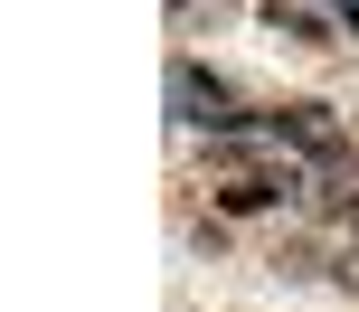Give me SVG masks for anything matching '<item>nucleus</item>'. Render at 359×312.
Segmentation results:
<instances>
[{
  "label": "nucleus",
  "mask_w": 359,
  "mask_h": 312,
  "mask_svg": "<svg viewBox=\"0 0 359 312\" xmlns=\"http://www.w3.org/2000/svg\"><path fill=\"white\" fill-rule=\"evenodd\" d=\"M265 29H284V38H303V48H322V38L341 29V10H331V19H322V10H265Z\"/></svg>",
  "instance_id": "3"
},
{
  "label": "nucleus",
  "mask_w": 359,
  "mask_h": 312,
  "mask_svg": "<svg viewBox=\"0 0 359 312\" xmlns=\"http://www.w3.org/2000/svg\"><path fill=\"white\" fill-rule=\"evenodd\" d=\"M274 142H293L303 161H322V170L350 161V133L331 123V104H274Z\"/></svg>",
  "instance_id": "1"
},
{
  "label": "nucleus",
  "mask_w": 359,
  "mask_h": 312,
  "mask_svg": "<svg viewBox=\"0 0 359 312\" xmlns=\"http://www.w3.org/2000/svg\"><path fill=\"white\" fill-rule=\"evenodd\" d=\"M341 38H359V0H350V10H341Z\"/></svg>",
  "instance_id": "4"
},
{
  "label": "nucleus",
  "mask_w": 359,
  "mask_h": 312,
  "mask_svg": "<svg viewBox=\"0 0 359 312\" xmlns=\"http://www.w3.org/2000/svg\"><path fill=\"white\" fill-rule=\"evenodd\" d=\"M293 199H303V170H246V180H227V189H217V208H227V218H265V208H293Z\"/></svg>",
  "instance_id": "2"
}]
</instances>
